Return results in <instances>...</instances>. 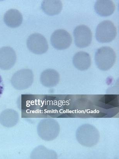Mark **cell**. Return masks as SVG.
<instances>
[{
  "label": "cell",
  "instance_id": "7c38bea8",
  "mask_svg": "<svg viewBox=\"0 0 119 159\" xmlns=\"http://www.w3.org/2000/svg\"><path fill=\"white\" fill-rule=\"evenodd\" d=\"M94 9L100 16H108L114 13L115 5L111 0H98L95 3Z\"/></svg>",
  "mask_w": 119,
  "mask_h": 159
},
{
  "label": "cell",
  "instance_id": "7a4b0ae2",
  "mask_svg": "<svg viewBox=\"0 0 119 159\" xmlns=\"http://www.w3.org/2000/svg\"><path fill=\"white\" fill-rule=\"evenodd\" d=\"M60 127L53 118H45L39 123L37 132L39 137L45 141L55 139L59 134Z\"/></svg>",
  "mask_w": 119,
  "mask_h": 159
},
{
  "label": "cell",
  "instance_id": "277c9868",
  "mask_svg": "<svg viewBox=\"0 0 119 159\" xmlns=\"http://www.w3.org/2000/svg\"><path fill=\"white\" fill-rule=\"evenodd\" d=\"M117 35V28L112 21L109 20L100 23L96 30V38L100 43L111 42L114 39Z\"/></svg>",
  "mask_w": 119,
  "mask_h": 159
},
{
  "label": "cell",
  "instance_id": "8fae6325",
  "mask_svg": "<svg viewBox=\"0 0 119 159\" xmlns=\"http://www.w3.org/2000/svg\"><path fill=\"white\" fill-rule=\"evenodd\" d=\"M19 115L16 111L12 109H7L0 114V123L7 128L13 127L19 121Z\"/></svg>",
  "mask_w": 119,
  "mask_h": 159
},
{
  "label": "cell",
  "instance_id": "9c48e42d",
  "mask_svg": "<svg viewBox=\"0 0 119 159\" xmlns=\"http://www.w3.org/2000/svg\"><path fill=\"white\" fill-rule=\"evenodd\" d=\"M16 60V53L12 48L5 46L0 49V69L9 70L15 65Z\"/></svg>",
  "mask_w": 119,
  "mask_h": 159
},
{
  "label": "cell",
  "instance_id": "4fadbf2b",
  "mask_svg": "<svg viewBox=\"0 0 119 159\" xmlns=\"http://www.w3.org/2000/svg\"><path fill=\"white\" fill-rule=\"evenodd\" d=\"M4 20L8 27L15 28L19 27L22 24V15L16 9H11L7 11L4 15Z\"/></svg>",
  "mask_w": 119,
  "mask_h": 159
},
{
  "label": "cell",
  "instance_id": "9a60e30c",
  "mask_svg": "<svg viewBox=\"0 0 119 159\" xmlns=\"http://www.w3.org/2000/svg\"><path fill=\"white\" fill-rule=\"evenodd\" d=\"M62 4L59 0H45L41 4V9L49 16H54L61 13Z\"/></svg>",
  "mask_w": 119,
  "mask_h": 159
},
{
  "label": "cell",
  "instance_id": "5b68a950",
  "mask_svg": "<svg viewBox=\"0 0 119 159\" xmlns=\"http://www.w3.org/2000/svg\"><path fill=\"white\" fill-rule=\"evenodd\" d=\"M34 81L33 72L29 69H23L14 74L11 79L12 85L15 89L21 90L27 89Z\"/></svg>",
  "mask_w": 119,
  "mask_h": 159
},
{
  "label": "cell",
  "instance_id": "8992f818",
  "mask_svg": "<svg viewBox=\"0 0 119 159\" xmlns=\"http://www.w3.org/2000/svg\"><path fill=\"white\" fill-rule=\"evenodd\" d=\"M27 45L29 50L36 55L43 54L48 49L47 40L40 34L35 33L30 35L27 39Z\"/></svg>",
  "mask_w": 119,
  "mask_h": 159
},
{
  "label": "cell",
  "instance_id": "e0dca14e",
  "mask_svg": "<svg viewBox=\"0 0 119 159\" xmlns=\"http://www.w3.org/2000/svg\"><path fill=\"white\" fill-rule=\"evenodd\" d=\"M4 91V84L2 77L0 75V97L2 95Z\"/></svg>",
  "mask_w": 119,
  "mask_h": 159
},
{
  "label": "cell",
  "instance_id": "2e32d148",
  "mask_svg": "<svg viewBox=\"0 0 119 159\" xmlns=\"http://www.w3.org/2000/svg\"><path fill=\"white\" fill-rule=\"evenodd\" d=\"M57 157L55 151L48 149L43 146L35 148L30 155L31 159H57Z\"/></svg>",
  "mask_w": 119,
  "mask_h": 159
},
{
  "label": "cell",
  "instance_id": "3957f363",
  "mask_svg": "<svg viewBox=\"0 0 119 159\" xmlns=\"http://www.w3.org/2000/svg\"><path fill=\"white\" fill-rule=\"evenodd\" d=\"M116 59L115 52L109 46L100 48L95 52V64L98 68L102 70H109L113 66Z\"/></svg>",
  "mask_w": 119,
  "mask_h": 159
},
{
  "label": "cell",
  "instance_id": "52a82bcc",
  "mask_svg": "<svg viewBox=\"0 0 119 159\" xmlns=\"http://www.w3.org/2000/svg\"><path fill=\"white\" fill-rule=\"evenodd\" d=\"M51 44L58 50H64L70 47L72 38L68 32L63 29L55 30L51 37Z\"/></svg>",
  "mask_w": 119,
  "mask_h": 159
},
{
  "label": "cell",
  "instance_id": "ba28073f",
  "mask_svg": "<svg viewBox=\"0 0 119 159\" xmlns=\"http://www.w3.org/2000/svg\"><path fill=\"white\" fill-rule=\"evenodd\" d=\"M73 35L75 44L77 47L86 48L92 42V32L87 26L82 25L77 26L74 30Z\"/></svg>",
  "mask_w": 119,
  "mask_h": 159
},
{
  "label": "cell",
  "instance_id": "30bf717a",
  "mask_svg": "<svg viewBox=\"0 0 119 159\" xmlns=\"http://www.w3.org/2000/svg\"><path fill=\"white\" fill-rule=\"evenodd\" d=\"M60 81L59 74L53 69H48L42 72L40 81L45 87L52 88L58 84Z\"/></svg>",
  "mask_w": 119,
  "mask_h": 159
},
{
  "label": "cell",
  "instance_id": "5bb4252c",
  "mask_svg": "<svg viewBox=\"0 0 119 159\" xmlns=\"http://www.w3.org/2000/svg\"><path fill=\"white\" fill-rule=\"evenodd\" d=\"M73 64L75 67L78 70L81 71L87 70L91 65L90 55L85 52H77L73 57Z\"/></svg>",
  "mask_w": 119,
  "mask_h": 159
},
{
  "label": "cell",
  "instance_id": "6da1fadb",
  "mask_svg": "<svg viewBox=\"0 0 119 159\" xmlns=\"http://www.w3.org/2000/svg\"><path fill=\"white\" fill-rule=\"evenodd\" d=\"M76 138L80 144L86 147H92L98 143L100 139L99 132L92 125L83 124L77 129Z\"/></svg>",
  "mask_w": 119,
  "mask_h": 159
}]
</instances>
